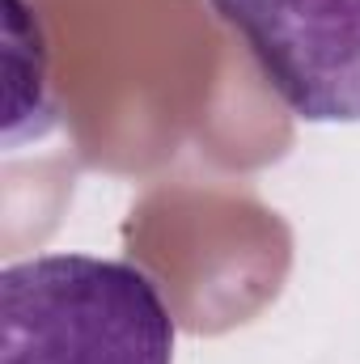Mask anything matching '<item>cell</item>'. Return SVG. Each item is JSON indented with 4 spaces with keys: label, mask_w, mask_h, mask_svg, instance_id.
Wrapping results in <instances>:
<instances>
[{
    "label": "cell",
    "mask_w": 360,
    "mask_h": 364,
    "mask_svg": "<svg viewBox=\"0 0 360 364\" xmlns=\"http://www.w3.org/2000/svg\"><path fill=\"white\" fill-rule=\"evenodd\" d=\"M0 364H174V314L127 259L34 255L0 272Z\"/></svg>",
    "instance_id": "obj_1"
},
{
    "label": "cell",
    "mask_w": 360,
    "mask_h": 364,
    "mask_svg": "<svg viewBox=\"0 0 360 364\" xmlns=\"http://www.w3.org/2000/svg\"><path fill=\"white\" fill-rule=\"evenodd\" d=\"M305 123H360V0H212Z\"/></svg>",
    "instance_id": "obj_2"
}]
</instances>
